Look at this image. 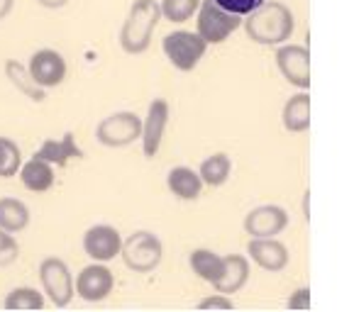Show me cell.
I'll return each instance as SVG.
<instances>
[{
    "instance_id": "6",
    "label": "cell",
    "mask_w": 354,
    "mask_h": 312,
    "mask_svg": "<svg viewBox=\"0 0 354 312\" xmlns=\"http://www.w3.org/2000/svg\"><path fill=\"white\" fill-rule=\"evenodd\" d=\"M142 135V117L132 110H118L108 115L95 127V139L108 149H122L135 142H140Z\"/></svg>"
},
{
    "instance_id": "16",
    "label": "cell",
    "mask_w": 354,
    "mask_h": 312,
    "mask_svg": "<svg viewBox=\"0 0 354 312\" xmlns=\"http://www.w3.org/2000/svg\"><path fill=\"white\" fill-rule=\"evenodd\" d=\"M250 259L245 254H227L223 256V273H220L218 283H215V293H223V295H232V293H240L242 288L250 281Z\"/></svg>"
},
{
    "instance_id": "2",
    "label": "cell",
    "mask_w": 354,
    "mask_h": 312,
    "mask_svg": "<svg viewBox=\"0 0 354 312\" xmlns=\"http://www.w3.org/2000/svg\"><path fill=\"white\" fill-rule=\"evenodd\" d=\"M162 20L159 0H135L127 10V17L120 27V47L125 54L137 57L145 54L151 44V35Z\"/></svg>"
},
{
    "instance_id": "31",
    "label": "cell",
    "mask_w": 354,
    "mask_h": 312,
    "mask_svg": "<svg viewBox=\"0 0 354 312\" xmlns=\"http://www.w3.org/2000/svg\"><path fill=\"white\" fill-rule=\"evenodd\" d=\"M42 8H47V10H59V8H66L68 0H37Z\"/></svg>"
},
{
    "instance_id": "11",
    "label": "cell",
    "mask_w": 354,
    "mask_h": 312,
    "mask_svg": "<svg viewBox=\"0 0 354 312\" xmlns=\"http://www.w3.org/2000/svg\"><path fill=\"white\" fill-rule=\"evenodd\" d=\"M115 276L113 271L100 261L84 266L73 278V293L86 302H103L113 293Z\"/></svg>"
},
{
    "instance_id": "19",
    "label": "cell",
    "mask_w": 354,
    "mask_h": 312,
    "mask_svg": "<svg viewBox=\"0 0 354 312\" xmlns=\"http://www.w3.org/2000/svg\"><path fill=\"white\" fill-rule=\"evenodd\" d=\"M17 176H20L22 186L30 193H47V191H52L54 183H57L54 166L44 162V159H39V156H32L30 162H22Z\"/></svg>"
},
{
    "instance_id": "5",
    "label": "cell",
    "mask_w": 354,
    "mask_h": 312,
    "mask_svg": "<svg viewBox=\"0 0 354 312\" xmlns=\"http://www.w3.org/2000/svg\"><path fill=\"white\" fill-rule=\"evenodd\" d=\"M162 52L176 71L191 73L198 68L201 59L208 52V44H205L196 32L176 30V32H169L162 39Z\"/></svg>"
},
{
    "instance_id": "15",
    "label": "cell",
    "mask_w": 354,
    "mask_h": 312,
    "mask_svg": "<svg viewBox=\"0 0 354 312\" xmlns=\"http://www.w3.org/2000/svg\"><path fill=\"white\" fill-rule=\"evenodd\" d=\"M35 156L44 159L47 164H52L54 168H62L66 166L68 162H78V159H84V149L78 146L76 135L73 132H64L59 139H44L39 144V149L35 151Z\"/></svg>"
},
{
    "instance_id": "23",
    "label": "cell",
    "mask_w": 354,
    "mask_h": 312,
    "mask_svg": "<svg viewBox=\"0 0 354 312\" xmlns=\"http://www.w3.org/2000/svg\"><path fill=\"white\" fill-rule=\"evenodd\" d=\"M6 76H8V81L20 90V93H25L27 98L32 100V103H42V100L47 98V90L37 88V86L32 84V78H30V73H27L25 64L15 61V59H8L6 61Z\"/></svg>"
},
{
    "instance_id": "9",
    "label": "cell",
    "mask_w": 354,
    "mask_h": 312,
    "mask_svg": "<svg viewBox=\"0 0 354 312\" xmlns=\"http://www.w3.org/2000/svg\"><path fill=\"white\" fill-rule=\"evenodd\" d=\"M169 117H171V108L164 98H154L147 108V115L142 117V154L145 159H154L159 154L164 144V135H167V127H169Z\"/></svg>"
},
{
    "instance_id": "14",
    "label": "cell",
    "mask_w": 354,
    "mask_h": 312,
    "mask_svg": "<svg viewBox=\"0 0 354 312\" xmlns=\"http://www.w3.org/2000/svg\"><path fill=\"white\" fill-rule=\"evenodd\" d=\"M247 254H250L252 264H257L261 271H269V273L283 271L288 266V259H291L288 246L277 237H250Z\"/></svg>"
},
{
    "instance_id": "10",
    "label": "cell",
    "mask_w": 354,
    "mask_h": 312,
    "mask_svg": "<svg viewBox=\"0 0 354 312\" xmlns=\"http://www.w3.org/2000/svg\"><path fill=\"white\" fill-rule=\"evenodd\" d=\"M277 68L288 84L298 90L310 88V52L303 44H281L277 47Z\"/></svg>"
},
{
    "instance_id": "21",
    "label": "cell",
    "mask_w": 354,
    "mask_h": 312,
    "mask_svg": "<svg viewBox=\"0 0 354 312\" xmlns=\"http://www.w3.org/2000/svg\"><path fill=\"white\" fill-rule=\"evenodd\" d=\"M188 264H191L193 273L210 286H215L220 273H223V254L213 249H193L191 256H188Z\"/></svg>"
},
{
    "instance_id": "20",
    "label": "cell",
    "mask_w": 354,
    "mask_h": 312,
    "mask_svg": "<svg viewBox=\"0 0 354 312\" xmlns=\"http://www.w3.org/2000/svg\"><path fill=\"white\" fill-rule=\"evenodd\" d=\"M232 173V159L225 151H215L208 159H203L198 166V176L203 181V186L208 188H223L230 181Z\"/></svg>"
},
{
    "instance_id": "25",
    "label": "cell",
    "mask_w": 354,
    "mask_h": 312,
    "mask_svg": "<svg viewBox=\"0 0 354 312\" xmlns=\"http://www.w3.org/2000/svg\"><path fill=\"white\" fill-rule=\"evenodd\" d=\"M198 6L201 0H159V12H162V20L181 25L196 15Z\"/></svg>"
},
{
    "instance_id": "3",
    "label": "cell",
    "mask_w": 354,
    "mask_h": 312,
    "mask_svg": "<svg viewBox=\"0 0 354 312\" xmlns=\"http://www.w3.org/2000/svg\"><path fill=\"white\" fill-rule=\"evenodd\" d=\"M120 259L132 273H151L164 259V244L149 229H140V232L130 234L127 240H122L120 246Z\"/></svg>"
},
{
    "instance_id": "12",
    "label": "cell",
    "mask_w": 354,
    "mask_h": 312,
    "mask_svg": "<svg viewBox=\"0 0 354 312\" xmlns=\"http://www.w3.org/2000/svg\"><path fill=\"white\" fill-rule=\"evenodd\" d=\"M81 244H84V251L91 261L108 264V261L120 256L122 234L113 224H93V227H88L84 232V242Z\"/></svg>"
},
{
    "instance_id": "22",
    "label": "cell",
    "mask_w": 354,
    "mask_h": 312,
    "mask_svg": "<svg viewBox=\"0 0 354 312\" xmlns=\"http://www.w3.org/2000/svg\"><path fill=\"white\" fill-rule=\"evenodd\" d=\"M30 208L20 198H0V229L17 234L30 224Z\"/></svg>"
},
{
    "instance_id": "27",
    "label": "cell",
    "mask_w": 354,
    "mask_h": 312,
    "mask_svg": "<svg viewBox=\"0 0 354 312\" xmlns=\"http://www.w3.org/2000/svg\"><path fill=\"white\" fill-rule=\"evenodd\" d=\"M17 256H20V244H17L15 234L0 229V269L15 264Z\"/></svg>"
},
{
    "instance_id": "32",
    "label": "cell",
    "mask_w": 354,
    "mask_h": 312,
    "mask_svg": "<svg viewBox=\"0 0 354 312\" xmlns=\"http://www.w3.org/2000/svg\"><path fill=\"white\" fill-rule=\"evenodd\" d=\"M15 8V0H0V20H6Z\"/></svg>"
},
{
    "instance_id": "7",
    "label": "cell",
    "mask_w": 354,
    "mask_h": 312,
    "mask_svg": "<svg viewBox=\"0 0 354 312\" xmlns=\"http://www.w3.org/2000/svg\"><path fill=\"white\" fill-rule=\"evenodd\" d=\"M39 283H42L44 295L49 298L54 307H66L71 302V298L76 295L73 293V276L71 269L64 259L59 256H47L39 264Z\"/></svg>"
},
{
    "instance_id": "30",
    "label": "cell",
    "mask_w": 354,
    "mask_h": 312,
    "mask_svg": "<svg viewBox=\"0 0 354 312\" xmlns=\"http://www.w3.org/2000/svg\"><path fill=\"white\" fill-rule=\"evenodd\" d=\"M288 310H308L310 307V291L308 288H298V291L291 293V298H288L286 302Z\"/></svg>"
},
{
    "instance_id": "4",
    "label": "cell",
    "mask_w": 354,
    "mask_h": 312,
    "mask_svg": "<svg viewBox=\"0 0 354 312\" xmlns=\"http://www.w3.org/2000/svg\"><path fill=\"white\" fill-rule=\"evenodd\" d=\"M242 27V17L227 12L213 3V0H201L198 10H196V35L203 39L208 47L213 44H223L230 35Z\"/></svg>"
},
{
    "instance_id": "29",
    "label": "cell",
    "mask_w": 354,
    "mask_h": 312,
    "mask_svg": "<svg viewBox=\"0 0 354 312\" xmlns=\"http://www.w3.org/2000/svg\"><path fill=\"white\" fill-rule=\"evenodd\" d=\"M234 302L230 295H223V293H213V295L203 298L198 302V310H232Z\"/></svg>"
},
{
    "instance_id": "1",
    "label": "cell",
    "mask_w": 354,
    "mask_h": 312,
    "mask_svg": "<svg viewBox=\"0 0 354 312\" xmlns=\"http://www.w3.org/2000/svg\"><path fill=\"white\" fill-rule=\"evenodd\" d=\"M242 27L259 47H281L296 32V15L279 0H264L257 10L242 17Z\"/></svg>"
},
{
    "instance_id": "13",
    "label": "cell",
    "mask_w": 354,
    "mask_h": 312,
    "mask_svg": "<svg viewBox=\"0 0 354 312\" xmlns=\"http://www.w3.org/2000/svg\"><path fill=\"white\" fill-rule=\"evenodd\" d=\"M291 217L281 205H257L242 220V227L250 237H279L288 227Z\"/></svg>"
},
{
    "instance_id": "8",
    "label": "cell",
    "mask_w": 354,
    "mask_h": 312,
    "mask_svg": "<svg viewBox=\"0 0 354 312\" xmlns=\"http://www.w3.org/2000/svg\"><path fill=\"white\" fill-rule=\"evenodd\" d=\"M25 66L32 78V84L42 90L59 88V86L66 81V71H68L66 59H64V54L57 52V49H49V47L37 49Z\"/></svg>"
},
{
    "instance_id": "33",
    "label": "cell",
    "mask_w": 354,
    "mask_h": 312,
    "mask_svg": "<svg viewBox=\"0 0 354 312\" xmlns=\"http://www.w3.org/2000/svg\"><path fill=\"white\" fill-rule=\"evenodd\" d=\"M301 208H303V217H306V222H308V220H310V191L303 193Z\"/></svg>"
},
{
    "instance_id": "24",
    "label": "cell",
    "mask_w": 354,
    "mask_h": 312,
    "mask_svg": "<svg viewBox=\"0 0 354 312\" xmlns=\"http://www.w3.org/2000/svg\"><path fill=\"white\" fill-rule=\"evenodd\" d=\"M44 305H47L44 293H39L37 288H30V286L12 288V291L8 293L6 302H3L6 310H42Z\"/></svg>"
},
{
    "instance_id": "18",
    "label": "cell",
    "mask_w": 354,
    "mask_h": 312,
    "mask_svg": "<svg viewBox=\"0 0 354 312\" xmlns=\"http://www.w3.org/2000/svg\"><path fill=\"white\" fill-rule=\"evenodd\" d=\"M167 188L171 191V195H176L183 203H193L201 198L203 193V181H201L198 171H193L191 166H174L167 173Z\"/></svg>"
},
{
    "instance_id": "28",
    "label": "cell",
    "mask_w": 354,
    "mask_h": 312,
    "mask_svg": "<svg viewBox=\"0 0 354 312\" xmlns=\"http://www.w3.org/2000/svg\"><path fill=\"white\" fill-rule=\"evenodd\" d=\"M213 3H218L223 10L245 17V15H250L252 10H257V8H259L264 0H213Z\"/></svg>"
},
{
    "instance_id": "17",
    "label": "cell",
    "mask_w": 354,
    "mask_h": 312,
    "mask_svg": "<svg viewBox=\"0 0 354 312\" xmlns=\"http://www.w3.org/2000/svg\"><path fill=\"white\" fill-rule=\"evenodd\" d=\"M281 125L291 135H303L310 130V95H308V90H298L283 103Z\"/></svg>"
},
{
    "instance_id": "26",
    "label": "cell",
    "mask_w": 354,
    "mask_h": 312,
    "mask_svg": "<svg viewBox=\"0 0 354 312\" xmlns=\"http://www.w3.org/2000/svg\"><path fill=\"white\" fill-rule=\"evenodd\" d=\"M22 149L8 137H0V178H12L17 176L22 166Z\"/></svg>"
}]
</instances>
